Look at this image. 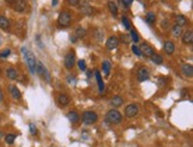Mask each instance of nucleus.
Segmentation results:
<instances>
[{
	"label": "nucleus",
	"mask_w": 193,
	"mask_h": 147,
	"mask_svg": "<svg viewBox=\"0 0 193 147\" xmlns=\"http://www.w3.org/2000/svg\"><path fill=\"white\" fill-rule=\"evenodd\" d=\"M22 53H23V55H24L25 61L27 63V67H29V70H30V73L35 74L36 73V59H35V55H34L30 50H27L25 47H22Z\"/></svg>",
	"instance_id": "obj_1"
},
{
	"label": "nucleus",
	"mask_w": 193,
	"mask_h": 147,
	"mask_svg": "<svg viewBox=\"0 0 193 147\" xmlns=\"http://www.w3.org/2000/svg\"><path fill=\"white\" fill-rule=\"evenodd\" d=\"M123 120V116L118 110L116 109H111L110 111H107L106 114V121L110 123H113V124H119Z\"/></svg>",
	"instance_id": "obj_2"
},
{
	"label": "nucleus",
	"mask_w": 193,
	"mask_h": 147,
	"mask_svg": "<svg viewBox=\"0 0 193 147\" xmlns=\"http://www.w3.org/2000/svg\"><path fill=\"white\" fill-rule=\"evenodd\" d=\"M57 22H59V24L61 26H69L71 23H72V14H71V12H68V11L61 12Z\"/></svg>",
	"instance_id": "obj_3"
},
{
	"label": "nucleus",
	"mask_w": 193,
	"mask_h": 147,
	"mask_svg": "<svg viewBox=\"0 0 193 147\" xmlns=\"http://www.w3.org/2000/svg\"><path fill=\"white\" fill-rule=\"evenodd\" d=\"M98 121V115L94 111H85L82 114V122L85 124H92Z\"/></svg>",
	"instance_id": "obj_4"
},
{
	"label": "nucleus",
	"mask_w": 193,
	"mask_h": 147,
	"mask_svg": "<svg viewBox=\"0 0 193 147\" xmlns=\"http://www.w3.org/2000/svg\"><path fill=\"white\" fill-rule=\"evenodd\" d=\"M75 63V54L73 51H69L66 56H64V66L67 70H72Z\"/></svg>",
	"instance_id": "obj_5"
},
{
	"label": "nucleus",
	"mask_w": 193,
	"mask_h": 147,
	"mask_svg": "<svg viewBox=\"0 0 193 147\" xmlns=\"http://www.w3.org/2000/svg\"><path fill=\"white\" fill-rule=\"evenodd\" d=\"M124 114H125L126 117L133 119V117H135V116L138 114V107H137L136 104H130V105H128V107L125 108Z\"/></svg>",
	"instance_id": "obj_6"
},
{
	"label": "nucleus",
	"mask_w": 193,
	"mask_h": 147,
	"mask_svg": "<svg viewBox=\"0 0 193 147\" xmlns=\"http://www.w3.org/2000/svg\"><path fill=\"white\" fill-rule=\"evenodd\" d=\"M150 78V72L147 67H141L138 71H137V79L140 81H145Z\"/></svg>",
	"instance_id": "obj_7"
},
{
	"label": "nucleus",
	"mask_w": 193,
	"mask_h": 147,
	"mask_svg": "<svg viewBox=\"0 0 193 147\" xmlns=\"http://www.w3.org/2000/svg\"><path fill=\"white\" fill-rule=\"evenodd\" d=\"M140 50H141V53H142V55H144V56H151L153 54H154V49L153 47L150 46V44H148L147 42H143L142 44H141V47H140Z\"/></svg>",
	"instance_id": "obj_8"
},
{
	"label": "nucleus",
	"mask_w": 193,
	"mask_h": 147,
	"mask_svg": "<svg viewBox=\"0 0 193 147\" xmlns=\"http://www.w3.org/2000/svg\"><path fill=\"white\" fill-rule=\"evenodd\" d=\"M119 44V38L117 36H111L107 38L106 41V48L109 50H112V49H116Z\"/></svg>",
	"instance_id": "obj_9"
},
{
	"label": "nucleus",
	"mask_w": 193,
	"mask_h": 147,
	"mask_svg": "<svg viewBox=\"0 0 193 147\" xmlns=\"http://www.w3.org/2000/svg\"><path fill=\"white\" fill-rule=\"evenodd\" d=\"M181 73L186 78H192L193 77V67L191 63H185L181 66Z\"/></svg>",
	"instance_id": "obj_10"
},
{
	"label": "nucleus",
	"mask_w": 193,
	"mask_h": 147,
	"mask_svg": "<svg viewBox=\"0 0 193 147\" xmlns=\"http://www.w3.org/2000/svg\"><path fill=\"white\" fill-rule=\"evenodd\" d=\"M80 10H81V12L86 14V16H91L92 13H93V7L89 5V2L88 1H82V2H80Z\"/></svg>",
	"instance_id": "obj_11"
},
{
	"label": "nucleus",
	"mask_w": 193,
	"mask_h": 147,
	"mask_svg": "<svg viewBox=\"0 0 193 147\" xmlns=\"http://www.w3.org/2000/svg\"><path fill=\"white\" fill-rule=\"evenodd\" d=\"M11 4L13 5V10L16 12H24L25 10H26V2L25 1L18 0V1H13Z\"/></svg>",
	"instance_id": "obj_12"
},
{
	"label": "nucleus",
	"mask_w": 193,
	"mask_h": 147,
	"mask_svg": "<svg viewBox=\"0 0 193 147\" xmlns=\"http://www.w3.org/2000/svg\"><path fill=\"white\" fill-rule=\"evenodd\" d=\"M193 42V32L192 30H187L182 35V43L184 44H192Z\"/></svg>",
	"instance_id": "obj_13"
},
{
	"label": "nucleus",
	"mask_w": 193,
	"mask_h": 147,
	"mask_svg": "<svg viewBox=\"0 0 193 147\" xmlns=\"http://www.w3.org/2000/svg\"><path fill=\"white\" fill-rule=\"evenodd\" d=\"M9 91H10L12 98H14V99H20V98H22V93H20V91L18 90V87L16 85L9 86Z\"/></svg>",
	"instance_id": "obj_14"
},
{
	"label": "nucleus",
	"mask_w": 193,
	"mask_h": 147,
	"mask_svg": "<svg viewBox=\"0 0 193 147\" xmlns=\"http://www.w3.org/2000/svg\"><path fill=\"white\" fill-rule=\"evenodd\" d=\"M163 50H165V53L166 54H173L174 53V50H175V46H174V43L172 42V41H166L165 42V44H163Z\"/></svg>",
	"instance_id": "obj_15"
},
{
	"label": "nucleus",
	"mask_w": 193,
	"mask_h": 147,
	"mask_svg": "<svg viewBox=\"0 0 193 147\" xmlns=\"http://www.w3.org/2000/svg\"><path fill=\"white\" fill-rule=\"evenodd\" d=\"M11 26V23L9 21V18H6L5 16H0V28L2 30H9Z\"/></svg>",
	"instance_id": "obj_16"
},
{
	"label": "nucleus",
	"mask_w": 193,
	"mask_h": 147,
	"mask_svg": "<svg viewBox=\"0 0 193 147\" xmlns=\"http://www.w3.org/2000/svg\"><path fill=\"white\" fill-rule=\"evenodd\" d=\"M57 100H59V104H60V105H62V107H66V105H68V104H69V102H71L69 97H68L67 95H64V93H61V95H59Z\"/></svg>",
	"instance_id": "obj_17"
},
{
	"label": "nucleus",
	"mask_w": 193,
	"mask_h": 147,
	"mask_svg": "<svg viewBox=\"0 0 193 147\" xmlns=\"http://www.w3.org/2000/svg\"><path fill=\"white\" fill-rule=\"evenodd\" d=\"M122 104H123V98H122L121 96H116V97H113L110 100V105L113 107V108L121 107Z\"/></svg>",
	"instance_id": "obj_18"
},
{
	"label": "nucleus",
	"mask_w": 193,
	"mask_h": 147,
	"mask_svg": "<svg viewBox=\"0 0 193 147\" xmlns=\"http://www.w3.org/2000/svg\"><path fill=\"white\" fill-rule=\"evenodd\" d=\"M6 77L10 79V80H16L17 78H18V72L14 70V68H9L7 71H6Z\"/></svg>",
	"instance_id": "obj_19"
},
{
	"label": "nucleus",
	"mask_w": 193,
	"mask_h": 147,
	"mask_svg": "<svg viewBox=\"0 0 193 147\" xmlns=\"http://www.w3.org/2000/svg\"><path fill=\"white\" fill-rule=\"evenodd\" d=\"M68 120L72 123H76V122H79L80 116H79V114H78L76 111H69V112H68Z\"/></svg>",
	"instance_id": "obj_20"
},
{
	"label": "nucleus",
	"mask_w": 193,
	"mask_h": 147,
	"mask_svg": "<svg viewBox=\"0 0 193 147\" xmlns=\"http://www.w3.org/2000/svg\"><path fill=\"white\" fill-rule=\"evenodd\" d=\"M86 34H87L86 29H85V28H81V26H79V28L75 29V35H74V36L76 37V38H82V37L86 36Z\"/></svg>",
	"instance_id": "obj_21"
},
{
	"label": "nucleus",
	"mask_w": 193,
	"mask_h": 147,
	"mask_svg": "<svg viewBox=\"0 0 193 147\" xmlns=\"http://www.w3.org/2000/svg\"><path fill=\"white\" fill-rule=\"evenodd\" d=\"M96 81H98V86H99V91L103 92L104 91V81L101 79V75H100V72L99 71H96Z\"/></svg>",
	"instance_id": "obj_22"
},
{
	"label": "nucleus",
	"mask_w": 193,
	"mask_h": 147,
	"mask_svg": "<svg viewBox=\"0 0 193 147\" xmlns=\"http://www.w3.org/2000/svg\"><path fill=\"white\" fill-rule=\"evenodd\" d=\"M181 32H182V28L179 25H174L172 28V35L174 37H179L181 35Z\"/></svg>",
	"instance_id": "obj_23"
},
{
	"label": "nucleus",
	"mask_w": 193,
	"mask_h": 147,
	"mask_svg": "<svg viewBox=\"0 0 193 147\" xmlns=\"http://www.w3.org/2000/svg\"><path fill=\"white\" fill-rule=\"evenodd\" d=\"M175 22H177V25H179V26H184V25L187 24V19H186V17L185 16H178L177 18H175Z\"/></svg>",
	"instance_id": "obj_24"
},
{
	"label": "nucleus",
	"mask_w": 193,
	"mask_h": 147,
	"mask_svg": "<svg viewBox=\"0 0 193 147\" xmlns=\"http://www.w3.org/2000/svg\"><path fill=\"white\" fill-rule=\"evenodd\" d=\"M110 68H111V63H110V61L105 60V61L103 62V71H104V73H105V75H106V77H109Z\"/></svg>",
	"instance_id": "obj_25"
},
{
	"label": "nucleus",
	"mask_w": 193,
	"mask_h": 147,
	"mask_svg": "<svg viewBox=\"0 0 193 147\" xmlns=\"http://www.w3.org/2000/svg\"><path fill=\"white\" fill-rule=\"evenodd\" d=\"M150 59H151V61L157 63V65H160V63H162L163 62V59H162V56L161 55H158V54H153L151 56H150Z\"/></svg>",
	"instance_id": "obj_26"
},
{
	"label": "nucleus",
	"mask_w": 193,
	"mask_h": 147,
	"mask_svg": "<svg viewBox=\"0 0 193 147\" xmlns=\"http://www.w3.org/2000/svg\"><path fill=\"white\" fill-rule=\"evenodd\" d=\"M109 9L110 11H111V13L113 14V16H117V13H118V9H117V5L113 2V1H110L109 4Z\"/></svg>",
	"instance_id": "obj_27"
},
{
	"label": "nucleus",
	"mask_w": 193,
	"mask_h": 147,
	"mask_svg": "<svg viewBox=\"0 0 193 147\" xmlns=\"http://www.w3.org/2000/svg\"><path fill=\"white\" fill-rule=\"evenodd\" d=\"M16 138H17L16 134H7L5 136V141H6V144L12 145L13 142H14V140H16Z\"/></svg>",
	"instance_id": "obj_28"
},
{
	"label": "nucleus",
	"mask_w": 193,
	"mask_h": 147,
	"mask_svg": "<svg viewBox=\"0 0 193 147\" xmlns=\"http://www.w3.org/2000/svg\"><path fill=\"white\" fill-rule=\"evenodd\" d=\"M147 21H148L150 24H154V23L156 22V16H155V13H153V12L147 13Z\"/></svg>",
	"instance_id": "obj_29"
},
{
	"label": "nucleus",
	"mask_w": 193,
	"mask_h": 147,
	"mask_svg": "<svg viewBox=\"0 0 193 147\" xmlns=\"http://www.w3.org/2000/svg\"><path fill=\"white\" fill-rule=\"evenodd\" d=\"M130 38H131V41H133V42H138L140 41V36H138V34H137V31L136 30H130Z\"/></svg>",
	"instance_id": "obj_30"
},
{
	"label": "nucleus",
	"mask_w": 193,
	"mask_h": 147,
	"mask_svg": "<svg viewBox=\"0 0 193 147\" xmlns=\"http://www.w3.org/2000/svg\"><path fill=\"white\" fill-rule=\"evenodd\" d=\"M122 23L124 24L126 30H131V23H130V21L128 19V17H122Z\"/></svg>",
	"instance_id": "obj_31"
},
{
	"label": "nucleus",
	"mask_w": 193,
	"mask_h": 147,
	"mask_svg": "<svg viewBox=\"0 0 193 147\" xmlns=\"http://www.w3.org/2000/svg\"><path fill=\"white\" fill-rule=\"evenodd\" d=\"M119 4L124 6V9H125V10H128V9H130V6H131L133 1H131V0H121V1H119Z\"/></svg>",
	"instance_id": "obj_32"
},
{
	"label": "nucleus",
	"mask_w": 193,
	"mask_h": 147,
	"mask_svg": "<svg viewBox=\"0 0 193 147\" xmlns=\"http://www.w3.org/2000/svg\"><path fill=\"white\" fill-rule=\"evenodd\" d=\"M10 54H11V50H10V49H4V50L0 51V58H1V59H5V58L10 56Z\"/></svg>",
	"instance_id": "obj_33"
},
{
	"label": "nucleus",
	"mask_w": 193,
	"mask_h": 147,
	"mask_svg": "<svg viewBox=\"0 0 193 147\" xmlns=\"http://www.w3.org/2000/svg\"><path fill=\"white\" fill-rule=\"evenodd\" d=\"M78 66H79V70L80 71H86V62L84 60H79L78 61Z\"/></svg>",
	"instance_id": "obj_34"
},
{
	"label": "nucleus",
	"mask_w": 193,
	"mask_h": 147,
	"mask_svg": "<svg viewBox=\"0 0 193 147\" xmlns=\"http://www.w3.org/2000/svg\"><path fill=\"white\" fill-rule=\"evenodd\" d=\"M133 51L137 55V56H141V55H142V53H141V50H140V47L136 46V44H133Z\"/></svg>",
	"instance_id": "obj_35"
},
{
	"label": "nucleus",
	"mask_w": 193,
	"mask_h": 147,
	"mask_svg": "<svg viewBox=\"0 0 193 147\" xmlns=\"http://www.w3.org/2000/svg\"><path fill=\"white\" fill-rule=\"evenodd\" d=\"M121 41L122 42H124V43H130L131 38H130V36H128V35H122Z\"/></svg>",
	"instance_id": "obj_36"
},
{
	"label": "nucleus",
	"mask_w": 193,
	"mask_h": 147,
	"mask_svg": "<svg viewBox=\"0 0 193 147\" xmlns=\"http://www.w3.org/2000/svg\"><path fill=\"white\" fill-rule=\"evenodd\" d=\"M157 85L158 86H165L166 85V79H163V78H160V79H157Z\"/></svg>",
	"instance_id": "obj_37"
},
{
	"label": "nucleus",
	"mask_w": 193,
	"mask_h": 147,
	"mask_svg": "<svg viewBox=\"0 0 193 147\" xmlns=\"http://www.w3.org/2000/svg\"><path fill=\"white\" fill-rule=\"evenodd\" d=\"M30 132H31V134L32 135H36L37 134V129L36 127L32 124V123H30Z\"/></svg>",
	"instance_id": "obj_38"
},
{
	"label": "nucleus",
	"mask_w": 193,
	"mask_h": 147,
	"mask_svg": "<svg viewBox=\"0 0 193 147\" xmlns=\"http://www.w3.org/2000/svg\"><path fill=\"white\" fill-rule=\"evenodd\" d=\"M68 4L69 5H74V6H78V5H80V1H78V0H69Z\"/></svg>",
	"instance_id": "obj_39"
},
{
	"label": "nucleus",
	"mask_w": 193,
	"mask_h": 147,
	"mask_svg": "<svg viewBox=\"0 0 193 147\" xmlns=\"http://www.w3.org/2000/svg\"><path fill=\"white\" fill-rule=\"evenodd\" d=\"M76 40H78V38H76L75 36L71 37V42H73V43H75V42H76Z\"/></svg>",
	"instance_id": "obj_40"
},
{
	"label": "nucleus",
	"mask_w": 193,
	"mask_h": 147,
	"mask_svg": "<svg viewBox=\"0 0 193 147\" xmlns=\"http://www.w3.org/2000/svg\"><path fill=\"white\" fill-rule=\"evenodd\" d=\"M186 92H187V90H182V91H181V97H185V96H186Z\"/></svg>",
	"instance_id": "obj_41"
},
{
	"label": "nucleus",
	"mask_w": 193,
	"mask_h": 147,
	"mask_svg": "<svg viewBox=\"0 0 193 147\" xmlns=\"http://www.w3.org/2000/svg\"><path fill=\"white\" fill-rule=\"evenodd\" d=\"M51 4H53V6H56V5L59 4V1H57V0H55V1H53Z\"/></svg>",
	"instance_id": "obj_42"
},
{
	"label": "nucleus",
	"mask_w": 193,
	"mask_h": 147,
	"mask_svg": "<svg viewBox=\"0 0 193 147\" xmlns=\"http://www.w3.org/2000/svg\"><path fill=\"white\" fill-rule=\"evenodd\" d=\"M2 100V91H1V89H0V102Z\"/></svg>",
	"instance_id": "obj_43"
},
{
	"label": "nucleus",
	"mask_w": 193,
	"mask_h": 147,
	"mask_svg": "<svg viewBox=\"0 0 193 147\" xmlns=\"http://www.w3.org/2000/svg\"><path fill=\"white\" fill-rule=\"evenodd\" d=\"M1 138H2V132L0 130V139H1Z\"/></svg>",
	"instance_id": "obj_44"
},
{
	"label": "nucleus",
	"mask_w": 193,
	"mask_h": 147,
	"mask_svg": "<svg viewBox=\"0 0 193 147\" xmlns=\"http://www.w3.org/2000/svg\"><path fill=\"white\" fill-rule=\"evenodd\" d=\"M0 77H1V70H0Z\"/></svg>",
	"instance_id": "obj_45"
},
{
	"label": "nucleus",
	"mask_w": 193,
	"mask_h": 147,
	"mask_svg": "<svg viewBox=\"0 0 193 147\" xmlns=\"http://www.w3.org/2000/svg\"><path fill=\"white\" fill-rule=\"evenodd\" d=\"M0 121H1V117H0Z\"/></svg>",
	"instance_id": "obj_46"
}]
</instances>
